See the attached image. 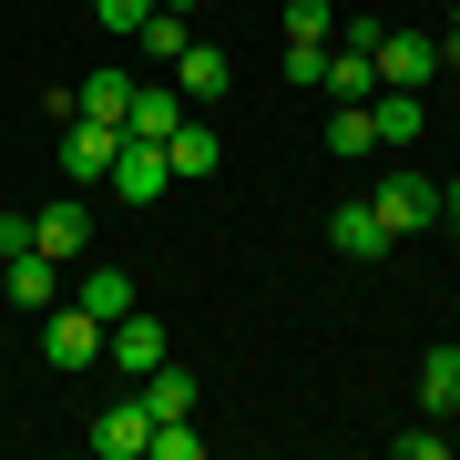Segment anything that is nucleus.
Returning <instances> with one entry per match:
<instances>
[{
	"label": "nucleus",
	"instance_id": "obj_1",
	"mask_svg": "<svg viewBox=\"0 0 460 460\" xmlns=\"http://www.w3.org/2000/svg\"><path fill=\"white\" fill-rule=\"evenodd\" d=\"M368 62H378V83H399V93H429V72H440V31H389V21H378Z\"/></svg>",
	"mask_w": 460,
	"mask_h": 460
},
{
	"label": "nucleus",
	"instance_id": "obj_2",
	"mask_svg": "<svg viewBox=\"0 0 460 460\" xmlns=\"http://www.w3.org/2000/svg\"><path fill=\"white\" fill-rule=\"evenodd\" d=\"M368 215L389 226V246H399V235L440 226V184H420V174H389V184H368Z\"/></svg>",
	"mask_w": 460,
	"mask_h": 460
},
{
	"label": "nucleus",
	"instance_id": "obj_3",
	"mask_svg": "<svg viewBox=\"0 0 460 460\" xmlns=\"http://www.w3.org/2000/svg\"><path fill=\"white\" fill-rule=\"evenodd\" d=\"M102 338H113V328H102L93 307H51V317H41V358H51V368H93Z\"/></svg>",
	"mask_w": 460,
	"mask_h": 460
},
{
	"label": "nucleus",
	"instance_id": "obj_4",
	"mask_svg": "<svg viewBox=\"0 0 460 460\" xmlns=\"http://www.w3.org/2000/svg\"><path fill=\"white\" fill-rule=\"evenodd\" d=\"M113 154H123V123L72 113V133H62V174H72V184H102V174H113Z\"/></svg>",
	"mask_w": 460,
	"mask_h": 460
},
{
	"label": "nucleus",
	"instance_id": "obj_5",
	"mask_svg": "<svg viewBox=\"0 0 460 460\" xmlns=\"http://www.w3.org/2000/svg\"><path fill=\"white\" fill-rule=\"evenodd\" d=\"M31 246H41L51 266H72V256H83V246H93V215H83V195H51V205L31 215Z\"/></svg>",
	"mask_w": 460,
	"mask_h": 460
},
{
	"label": "nucleus",
	"instance_id": "obj_6",
	"mask_svg": "<svg viewBox=\"0 0 460 460\" xmlns=\"http://www.w3.org/2000/svg\"><path fill=\"white\" fill-rule=\"evenodd\" d=\"M102 184H113L123 205H154V195L174 184V164H164V144H133V133H123V154H113V174H102Z\"/></svg>",
	"mask_w": 460,
	"mask_h": 460
},
{
	"label": "nucleus",
	"instance_id": "obj_7",
	"mask_svg": "<svg viewBox=\"0 0 460 460\" xmlns=\"http://www.w3.org/2000/svg\"><path fill=\"white\" fill-rule=\"evenodd\" d=\"M164 72H174V93H184V102H226V83H235V62H226L215 41H184Z\"/></svg>",
	"mask_w": 460,
	"mask_h": 460
},
{
	"label": "nucleus",
	"instance_id": "obj_8",
	"mask_svg": "<svg viewBox=\"0 0 460 460\" xmlns=\"http://www.w3.org/2000/svg\"><path fill=\"white\" fill-rule=\"evenodd\" d=\"M328 246H338L348 266H378V256H389V226L368 215V195H348V205L328 215Z\"/></svg>",
	"mask_w": 460,
	"mask_h": 460
},
{
	"label": "nucleus",
	"instance_id": "obj_9",
	"mask_svg": "<svg viewBox=\"0 0 460 460\" xmlns=\"http://www.w3.org/2000/svg\"><path fill=\"white\" fill-rule=\"evenodd\" d=\"M102 358H113L123 378H144V368H164V328H154V317L133 307V317H113V338H102Z\"/></svg>",
	"mask_w": 460,
	"mask_h": 460
},
{
	"label": "nucleus",
	"instance_id": "obj_10",
	"mask_svg": "<svg viewBox=\"0 0 460 460\" xmlns=\"http://www.w3.org/2000/svg\"><path fill=\"white\" fill-rule=\"evenodd\" d=\"M174 123H184V93L174 83H133V102H123V133H133V144H164Z\"/></svg>",
	"mask_w": 460,
	"mask_h": 460
},
{
	"label": "nucleus",
	"instance_id": "obj_11",
	"mask_svg": "<svg viewBox=\"0 0 460 460\" xmlns=\"http://www.w3.org/2000/svg\"><path fill=\"white\" fill-rule=\"evenodd\" d=\"M144 440H154L144 399H113V410L93 420V460H144Z\"/></svg>",
	"mask_w": 460,
	"mask_h": 460
},
{
	"label": "nucleus",
	"instance_id": "obj_12",
	"mask_svg": "<svg viewBox=\"0 0 460 460\" xmlns=\"http://www.w3.org/2000/svg\"><path fill=\"white\" fill-rule=\"evenodd\" d=\"M133 399H144V420H195V368H144V378H133Z\"/></svg>",
	"mask_w": 460,
	"mask_h": 460
},
{
	"label": "nucleus",
	"instance_id": "obj_13",
	"mask_svg": "<svg viewBox=\"0 0 460 460\" xmlns=\"http://www.w3.org/2000/svg\"><path fill=\"white\" fill-rule=\"evenodd\" d=\"M368 123H378V144L410 154V144H420V123H429V102H420V93H399V83H378V93H368Z\"/></svg>",
	"mask_w": 460,
	"mask_h": 460
},
{
	"label": "nucleus",
	"instance_id": "obj_14",
	"mask_svg": "<svg viewBox=\"0 0 460 460\" xmlns=\"http://www.w3.org/2000/svg\"><path fill=\"white\" fill-rule=\"evenodd\" d=\"M164 164H174L184 184H195V174H215V164H226V144H215V123H195V113H184V123L164 133Z\"/></svg>",
	"mask_w": 460,
	"mask_h": 460
},
{
	"label": "nucleus",
	"instance_id": "obj_15",
	"mask_svg": "<svg viewBox=\"0 0 460 460\" xmlns=\"http://www.w3.org/2000/svg\"><path fill=\"white\" fill-rule=\"evenodd\" d=\"M0 287H11V307H31V317H51V296H62V266H51V256L31 246V256H11V277H0Z\"/></svg>",
	"mask_w": 460,
	"mask_h": 460
},
{
	"label": "nucleus",
	"instance_id": "obj_16",
	"mask_svg": "<svg viewBox=\"0 0 460 460\" xmlns=\"http://www.w3.org/2000/svg\"><path fill=\"white\" fill-rule=\"evenodd\" d=\"M317 93H328V102H368V93H378L368 41H338V51H328V83H317Z\"/></svg>",
	"mask_w": 460,
	"mask_h": 460
},
{
	"label": "nucleus",
	"instance_id": "obj_17",
	"mask_svg": "<svg viewBox=\"0 0 460 460\" xmlns=\"http://www.w3.org/2000/svg\"><path fill=\"white\" fill-rule=\"evenodd\" d=\"M123 102H133V83H123V72H83V93H62V113H93V123H123Z\"/></svg>",
	"mask_w": 460,
	"mask_h": 460
},
{
	"label": "nucleus",
	"instance_id": "obj_18",
	"mask_svg": "<svg viewBox=\"0 0 460 460\" xmlns=\"http://www.w3.org/2000/svg\"><path fill=\"white\" fill-rule=\"evenodd\" d=\"M328 154H338V164L378 154V123H368V102H328Z\"/></svg>",
	"mask_w": 460,
	"mask_h": 460
},
{
	"label": "nucleus",
	"instance_id": "obj_19",
	"mask_svg": "<svg viewBox=\"0 0 460 460\" xmlns=\"http://www.w3.org/2000/svg\"><path fill=\"white\" fill-rule=\"evenodd\" d=\"M420 410H429V420L460 410V358H450V348H429V358H420Z\"/></svg>",
	"mask_w": 460,
	"mask_h": 460
},
{
	"label": "nucleus",
	"instance_id": "obj_20",
	"mask_svg": "<svg viewBox=\"0 0 460 460\" xmlns=\"http://www.w3.org/2000/svg\"><path fill=\"white\" fill-rule=\"evenodd\" d=\"M83 307L102 317V328H113V317H133V277H123V266H83Z\"/></svg>",
	"mask_w": 460,
	"mask_h": 460
},
{
	"label": "nucleus",
	"instance_id": "obj_21",
	"mask_svg": "<svg viewBox=\"0 0 460 460\" xmlns=\"http://www.w3.org/2000/svg\"><path fill=\"white\" fill-rule=\"evenodd\" d=\"M144 460H205V429H184V420H154Z\"/></svg>",
	"mask_w": 460,
	"mask_h": 460
},
{
	"label": "nucleus",
	"instance_id": "obj_22",
	"mask_svg": "<svg viewBox=\"0 0 460 460\" xmlns=\"http://www.w3.org/2000/svg\"><path fill=\"white\" fill-rule=\"evenodd\" d=\"M133 41H144V51H154V62H174V51H184V41H195V21H174V11H154V21H144V31H133Z\"/></svg>",
	"mask_w": 460,
	"mask_h": 460
},
{
	"label": "nucleus",
	"instance_id": "obj_23",
	"mask_svg": "<svg viewBox=\"0 0 460 460\" xmlns=\"http://www.w3.org/2000/svg\"><path fill=\"white\" fill-rule=\"evenodd\" d=\"M287 83H296V93L328 83V41H287Z\"/></svg>",
	"mask_w": 460,
	"mask_h": 460
},
{
	"label": "nucleus",
	"instance_id": "obj_24",
	"mask_svg": "<svg viewBox=\"0 0 460 460\" xmlns=\"http://www.w3.org/2000/svg\"><path fill=\"white\" fill-rule=\"evenodd\" d=\"M328 31H338L328 0H287V41H328Z\"/></svg>",
	"mask_w": 460,
	"mask_h": 460
},
{
	"label": "nucleus",
	"instance_id": "obj_25",
	"mask_svg": "<svg viewBox=\"0 0 460 460\" xmlns=\"http://www.w3.org/2000/svg\"><path fill=\"white\" fill-rule=\"evenodd\" d=\"M93 21H102V31H123V41H133V31L154 21V0H93Z\"/></svg>",
	"mask_w": 460,
	"mask_h": 460
},
{
	"label": "nucleus",
	"instance_id": "obj_26",
	"mask_svg": "<svg viewBox=\"0 0 460 460\" xmlns=\"http://www.w3.org/2000/svg\"><path fill=\"white\" fill-rule=\"evenodd\" d=\"M11 256H31V215H21V205H0V266H11Z\"/></svg>",
	"mask_w": 460,
	"mask_h": 460
},
{
	"label": "nucleus",
	"instance_id": "obj_27",
	"mask_svg": "<svg viewBox=\"0 0 460 460\" xmlns=\"http://www.w3.org/2000/svg\"><path fill=\"white\" fill-rule=\"evenodd\" d=\"M440 226H460V174H450V184H440Z\"/></svg>",
	"mask_w": 460,
	"mask_h": 460
},
{
	"label": "nucleus",
	"instance_id": "obj_28",
	"mask_svg": "<svg viewBox=\"0 0 460 460\" xmlns=\"http://www.w3.org/2000/svg\"><path fill=\"white\" fill-rule=\"evenodd\" d=\"M440 72H460V21H450V31H440Z\"/></svg>",
	"mask_w": 460,
	"mask_h": 460
},
{
	"label": "nucleus",
	"instance_id": "obj_29",
	"mask_svg": "<svg viewBox=\"0 0 460 460\" xmlns=\"http://www.w3.org/2000/svg\"><path fill=\"white\" fill-rule=\"evenodd\" d=\"M154 11H174V21H195V11H205V0H154Z\"/></svg>",
	"mask_w": 460,
	"mask_h": 460
},
{
	"label": "nucleus",
	"instance_id": "obj_30",
	"mask_svg": "<svg viewBox=\"0 0 460 460\" xmlns=\"http://www.w3.org/2000/svg\"><path fill=\"white\" fill-rule=\"evenodd\" d=\"M450 358H460V338H450Z\"/></svg>",
	"mask_w": 460,
	"mask_h": 460
}]
</instances>
